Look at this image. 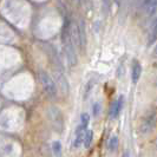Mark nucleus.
I'll use <instances>...</instances> for the list:
<instances>
[{"instance_id":"nucleus-1","label":"nucleus","mask_w":157,"mask_h":157,"mask_svg":"<svg viewBox=\"0 0 157 157\" xmlns=\"http://www.w3.org/2000/svg\"><path fill=\"white\" fill-rule=\"evenodd\" d=\"M63 45L65 50V55L67 58V62L70 66H75L77 64V55L75 51V45L72 40V34L70 31V25L66 21L65 26L63 27Z\"/></svg>"},{"instance_id":"nucleus-2","label":"nucleus","mask_w":157,"mask_h":157,"mask_svg":"<svg viewBox=\"0 0 157 157\" xmlns=\"http://www.w3.org/2000/svg\"><path fill=\"white\" fill-rule=\"evenodd\" d=\"M39 79L41 85H43V89L47 96L50 98H56L57 97V85H56L55 80L50 77V75L45 71H40Z\"/></svg>"},{"instance_id":"nucleus-3","label":"nucleus","mask_w":157,"mask_h":157,"mask_svg":"<svg viewBox=\"0 0 157 157\" xmlns=\"http://www.w3.org/2000/svg\"><path fill=\"white\" fill-rule=\"evenodd\" d=\"M50 118L52 121V125L55 126V129L58 132H60L63 130V125H64L62 112L58 110L57 108H51L50 109Z\"/></svg>"},{"instance_id":"nucleus-4","label":"nucleus","mask_w":157,"mask_h":157,"mask_svg":"<svg viewBox=\"0 0 157 157\" xmlns=\"http://www.w3.org/2000/svg\"><path fill=\"white\" fill-rule=\"evenodd\" d=\"M155 123H156V115L152 113V115H150L149 117H147L144 119V122H143V124L141 126V132L142 134H149L150 131L154 129Z\"/></svg>"},{"instance_id":"nucleus-5","label":"nucleus","mask_w":157,"mask_h":157,"mask_svg":"<svg viewBox=\"0 0 157 157\" xmlns=\"http://www.w3.org/2000/svg\"><path fill=\"white\" fill-rule=\"evenodd\" d=\"M142 10L147 16H152L157 11V0H143Z\"/></svg>"},{"instance_id":"nucleus-6","label":"nucleus","mask_w":157,"mask_h":157,"mask_svg":"<svg viewBox=\"0 0 157 157\" xmlns=\"http://www.w3.org/2000/svg\"><path fill=\"white\" fill-rule=\"evenodd\" d=\"M55 78L59 89L62 90V92L64 94H69V83H67V80H66V78H65V76H64L63 73L59 72V71H57L55 73Z\"/></svg>"},{"instance_id":"nucleus-7","label":"nucleus","mask_w":157,"mask_h":157,"mask_svg":"<svg viewBox=\"0 0 157 157\" xmlns=\"http://www.w3.org/2000/svg\"><path fill=\"white\" fill-rule=\"evenodd\" d=\"M123 102H124V98H123V96H121L117 101H115V102L111 104L110 111H109V116H110V118H117V116L119 115L121 110H122Z\"/></svg>"},{"instance_id":"nucleus-8","label":"nucleus","mask_w":157,"mask_h":157,"mask_svg":"<svg viewBox=\"0 0 157 157\" xmlns=\"http://www.w3.org/2000/svg\"><path fill=\"white\" fill-rule=\"evenodd\" d=\"M157 40V20L150 25L149 33H148V46L152 45Z\"/></svg>"},{"instance_id":"nucleus-9","label":"nucleus","mask_w":157,"mask_h":157,"mask_svg":"<svg viewBox=\"0 0 157 157\" xmlns=\"http://www.w3.org/2000/svg\"><path fill=\"white\" fill-rule=\"evenodd\" d=\"M141 75H142L141 64L138 63V62H134V64H132V71H131V78H132V82H134L135 84L140 80Z\"/></svg>"},{"instance_id":"nucleus-10","label":"nucleus","mask_w":157,"mask_h":157,"mask_svg":"<svg viewBox=\"0 0 157 157\" xmlns=\"http://www.w3.org/2000/svg\"><path fill=\"white\" fill-rule=\"evenodd\" d=\"M118 147V137L117 136H112L110 140H109V143H108V149L110 150L111 152L116 151Z\"/></svg>"},{"instance_id":"nucleus-11","label":"nucleus","mask_w":157,"mask_h":157,"mask_svg":"<svg viewBox=\"0 0 157 157\" xmlns=\"http://www.w3.org/2000/svg\"><path fill=\"white\" fill-rule=\"evenodd\" d=\"M92 138H94V132L91 131V130H87L85 135H84V147L85 148H89L90 145H91V143H92Z\"/></svg>"},{"instance_id":"nucleus-12","label":"nucleus","mask_w":157,"mask_h":157,"mask_svg":"<svg viewBox=\"0 0 157 157\" xmlns=\"http://www.w3.org/2000/svg\"><path fill=\"white\" fill-rule=\"evenodd\" d=\"M77 137L73 142V147L75 148H79L82 144H83V141H84V131H79V132H76Z\"/></svg>"},{"instance_id":"nucleus-13","label":"nucleus","mask_w":157,"mask_h":157,"mask_svg":"<svg viewBox=\"0 0 157 157\" xmlns=\"http://www.w3.org/2000/svg\"><path fill=\"white\" fill-rule=\"evenodd\" d=\"M52 151H53V154H55L56 157H59L60 154H62V144L57 141L53 142V143H52Z\"/></svg>"},{"instance_id":"nucleus-14","label":"nucleus","mask_w":157,"mask_h":157,"mask_svg":"<svg viewBox=\"0 0 157 157\" xmlns=\"http://www.w3.org/2000/svg\"><path fill=\"white\" fill-rule=\"evenodd\" d=\"M89 121H90L89 115H87V113H83L82 117H80V126H82L84 130H86V126H87V124H89Z\"/></svg>"},{"instance_id":"nucleus-15","label":"nucleus","mask_w":157,"mask_h":157,"mask_svg":"<svg viewBox=\"0 0 157 157\" xmlns=\"http://www.w3.org/2000/svg\"><path fill=\"white\" fill-rule=\"evenodd\" d=\"M102 2L103 12H104V14H106L109 12V8H110V0H102Z\"/></svg>"},{"instance_id":"nucleus-16","label":"nucleus","mask_w":157,"mask_h":157,"mask_svg":"<svg viewBox=\"0 0 157 157\" xmlns=\"http://www.w3.org/2000/svg\"><path fill=\"white\" fill-rule=\"evenodd\" d=\"M94 116H97V113H98V110H99V104H98V103H97V104H94Z\"/></svg>"},{"instance_id":"nucleus-17","label":"nucleus","mask_w":157,"mask_h":157,"mask_svg":"<svg viewBox=\"0 0 157 157\" xmlns=\"http://www.w3.org/2000/svg\"><path fill=\"white\" fill-rule=\"evenodd\" d=\"M152 55H154V57H157V44H156V46H155V48H154Z\"/></svg>"},{"instance_id":"nucleus-18","label":"nucleus","mask_w":157,"mask_h":157,"mask_svg":"<svg viewBox=\"0 0 157 157\" xmlns=\"http://www.w3.org/2000/svg\"><path fill=\"white\" fill-rule=\"evenodd\" d=\"M123 157H130V156H129V152H128V151H126V152H124Z\"/></svg>"},{"instance_id":"nucleus-19","label":"nucleus","mask_w":157,"mask_h":157,"mask_svg":"<svg viewBox=\"0 0 157 157\" xmlns=\"http://www.w3.org/2000/svg\"><path fill=\"white\" fill-rule=\"evenodd\" d=\"M116 1H117V2H118V1H119V0H116Z\"/></svg>"}]
</instances>
